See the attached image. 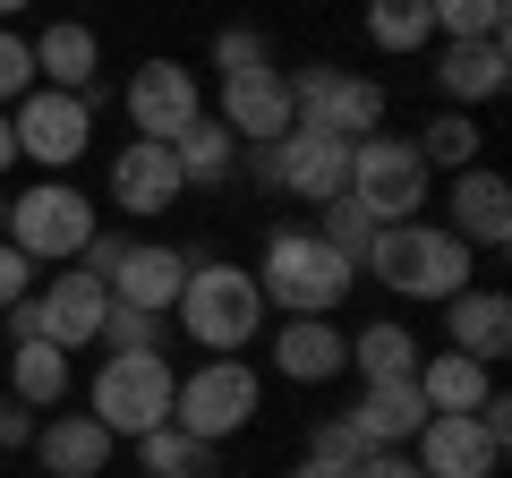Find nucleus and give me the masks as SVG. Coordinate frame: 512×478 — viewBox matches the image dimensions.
<instances>
[{
    "label": "nucleus",
    "mask_w": 512,
    "mask_h": 478,
    "mask_svg": "<svg viewBox=\"0 0 512 478\" xmlns=\"http://www.w3.org/2000/svg\"><path fill=\"white\" fill-rule=\"evenodd\" d=\"M128 129L137 137H154V146H171V137L188 129L205 111V94H197V69H180V60H146V69L128 77Z\"/></svg>",
    "instance_id": "f8f14e48"
},
{
    "label": "nucleus",
    "mask_w": 512,
    "mask_h": 478,
    "mask_svg": "<svg viewBox=\"0 0 512 478\" xmlns=\"http://www.w3.org/2000/svg\"><path fill=\"white\" fill-rule=\"evenodd\" d=\"M444 43H504V0H427Z\"/></svg>",
    "instance_id": "7c9ffc66"
},
{
    "label": "nucleus",
    "mask_w": 512,
    "mask_h": 478,
    "mask_svg": "<svg viewBox=\"0 0 512 478\" xmlns=\"http://www.w3.org/2000/svg\"><path fill=\"white\" fill-rule=\"evenodd\" d=\"M427 35H436L427 0H367V43L376 52H419Z\"/></svg>",
    "instance_id": "c756f323"
},
{
    "label": "nucleus",
    "mask_w": 512,
    "mask_h": 478,
    "mask_svg": "<svg viewBox=\"0 0 512 478\" xmlns=\"http://www.w3.org/2000/svg\"><path fill=\"white\" fill-rule=\"evenodd\" d=\"M18 94H35V52H26V35L0 26V111L18 103Z\"/></svg>",
    "instance_id": "c9c22d12"
},
{
    "label": "nucleus",
    "mask_w": 512,
    "mask_h": 478,
    "mask_svg": "<svg viewBox=\"0 0 512 478\" xmlns=\"http://www.w3.org/2000/svg\"><path fill=\"white\" fill-rule=\"evenodd\" d=\"M419 402L427 410H478L495 393V368H478V359H461V350H436V359H419Z\"/></svg>",
    "instance_id": "393cba45"
},
{
    "label": "nucleus",
    "mask_w": 512,
    "mask_h": 478,
    "mask_svg": "<svg viewBox=\"0 0 512 478\" xmlns=\"http://www.w3.org/2000/svg\"><path fill=\"white\" fill-rule=\"evenodd\" d=\"M111 205H120V214H171V205H180V163H171V146L128 137V146L111 154Z\"/></svg>",
    "instance_id": "2eb2a0df"
},
{
    "label": "nucleus",
    "mask_w": 512,
    "mask_h": 478,
    "mask_svg": "<svg viewBox=\"0 0 512 478\" xmlns=\"http://www.w3.org/2000/svg\"><path fill=\"white\" fill-rule=\"evenodd\" d=\"M94 239V197H77L69 180H43L26 197H9V248H26L35 265H60Z\"/></svg>",
    "instance_id": "6e6552de"
},
{
    "label": "nucleus",
    "mask_w": 512,
    "mask_h": 478,
    "mask_svg": "<svg viewBox=\"0 0 512 478\" xmlns=\"http://www.w3.org/2000/svg\"><path fill=\"white\" fill-rule=\"evenodd\" d=\"M350 368L367 376V385H410L419 376V333L410 325H367V333H350Z\"/></svg>",
    "instance_id": "a878e982"
},
{
    "label": "nucleus",
    "mask_w": 512,
    "mask_h": 478,
    "mask_svg": "<svg viewBox=\"0 0 512 478\" xmlns=\"http://www.w3.org/2000/svg\"><path fill=\"white\" fill-rule=\"evenodd\" d=\"M222 129L239 137V146H274V137H291V86H282V69H239L222 77Z\"/></svg>",
    "instance_id": "4468645a"
},
{
    "label": "nucleus",
    "mask_w": 512,
    "mask_h": 478,
    "mask_svg": "<svg viewBox=\"0 0 512 478\" xmlns=\"http://www.w3.org/2000/svg\"><path fill=\"white\" fill-rule=\"evenodd\" d=\"M35 461H43L52 478H103V461H111V427L94 419V410H69V419L35 427Z\"/></svg>",
    "instance_id": "aec40b11"
},
{
    "label": "nucleus",
    "mask_w": 512,
    "mask_h": 478,
    "mask_svg": "<svg viewBox=\"0 0 512 478\" xmlns=\"http://www.w3.org/2000/svg\"><path fill=\"white\" fill-rule=\"evenodd\" d=\"M274 368L291 385H333L350 368V333H333V316H291L274 333Z\"/></svg>",
    "instance_id": "a211bd4d"
},
{
    "label": "nucleus",
    "mask_w": 512,
    "mask_h": 478,
    "mask_svg": "<svg viewBox=\"0 0 512 478\" xmlns=\"http://www.w3.org/2000/svg\"><path fill=\"white\" fill-rule=\"evenodd\" d=\"M512 77L504 43H444L436 52V86H444V111H470V103H495Z\"/></svg>",
    "instance_id": "4be33fe9"
},
{
    "label": "nucleus",
    "mask_w": 512,
    "mask_h": 478,
    "mask_svg": "<svg viewBox=\"0 0 512 478\" xmlns=\"http://www.w3.org/2000/svg\"><path fill=\"white\" fill-rule=\"evenodd\" d=\"M282 86H291V129H325V137H342V146H359V137L384 129V86H367V77L333 69V60L291 69Z\"/></svg>",
    "instance_id": "423d86ee"
},
{
    "label": "nucleus",
    "mask_w": 512,
    "mask_h": 478,
    "mask_svg": "<svg viewBox=\"0 0 512 478\" xmlns=\"http://www.w3.org/2000/svg\"><path fill=\"white\" fill-rule=\"evenodd\" d=\"M316 214H325V222H316V239H325L333 257H342V265H367V248H376V222H367V214H359L350 197L316 205Z\"/></svg>",
    "instance_id": "2f4dec72"
},
{
    "label": "nucleus",
    "mask_w": 512,
    "mask_h": 478,
    "mask_svg": "<svg viewBox=\"0 0 512 478\" xmlns=\"http://www.w3.org/2000/svg\"><path fill=\"white\" fill-rule=\"evenodd\" d=\"M367 453H376V444H367L350 419H316V436H308V461H333V470H359Z\"/></svg>",
    "instance_id": "72a5a7b5"
},
{
    "label": "nucleus",
    "mask_w": 512,
    "mask_h": 478,
    "mask_svg": "<svg viewBox=\"0 0 512 478\" xmlns=\"http://www.w3.org/2000/svg\"><path fill=\"white\" fill-rule=\"evenodd\" d=\"M214 69H222V77L274 69V52H265V35H256V26H222V35H214Z\"/></svg>",
    "instance_id": "f704fd0d"
},
{
    "label": "nucleus",
    "mask_w": 512,
    "mask_h": 478,
    "mask_svg": "<svg viewBox=\"0 0 512 478\" xmlns=\"http://www.w3.org/2000/svg\"><path fill=\"white\" fill-rule=\"evenodd\" d=\"M180 282H188V257H180V248H163V239H128L120 257H111L103 291L120 299V308L171 316V308H180Z\"/></svg>",
    "instance_id": "ddd939ff"
},
{
    "label": "nucleus",
    "mask_w": 512,
    "mask_h": 478,
    "mask_svg": "<svg viewBox=\"0 0 512 478\" xmlns=\"http://www.w3.org/2000/svg\"><path fill=\"white\" fill-rule=\"evenodd\" d=\"M9 129H18V154L43 163V180H52V171H69L77 154H86L94 103H86V94H60V86H35V94L9 103Z\"/></svg>",
    "instance_id": "9d476101"
},
{
    "label": "nucleus",
    "mask_w": 512,
    "mask_h": 478,
    "mask_svg": "<svg viewBox=\"0 0 512 478\" xmlns=\"http://www.w3.org/2000/svg\"><path fill=\"white\" fill-rule=\"evenodd\" d=\"M18 444H35V410L18 393H0V453H18Z\"/></svg>",
    "instance_id": "e433bc0d"
},
{
    "label": "nucleus",
    "mask_w": 512,
    "mask_h": 478,
    "mask_svg": "<svg viewBox=\"0 0 512 478\" xmlns=\"http://www.w3.org/2000/svg\"><path fill=\"white\" fill-rule=\"evenodd\" d=\"M9 393L26 410H52L69 393V350L60 342H9Z\"/></svg>",
    "instance_id": "bb28decb"
},
{
    "label": "nucleus",
    "mask_w": 512,
    "mask_h": 478,
    "mask_svg": "<svg viewBox=\"0 0 512 478\" xmlns=\"http://www.w3.org/2000/svg\"><path fill=\"white\" fill-rule=\"evenodd\" d=\"M444 231L461 239V248H504L512 239V188H504V171H453V222Z\"/></svg>",
    "instance_id": "dca6fc26"
},
{
    "label": "nucleus",
    "mask_w": 512,
    "mask_h": 478,
    "mask_svg": "<svg viewBox=\"0 0 512 478\" xmlns=\"http://www.w3.org/2000/svg\"><path fill=\"white\" fill-rule=\"evenodd\" d=\"M350 282H359V265H342L316 231H274L265 239V265H256V291L282 316H333L350 299Z\"/></svg>",
    "instance_id": "f03ea898"
},
{
    "label": "nucleus",
    "mask_w": 512,
    "mask_h": 478,
    "mask_svg": "<svg viewBox=\"0 0 512 478\" xmlns=\"http://www.w3.org/2000/svg\"><path fill=\"white\" fill-rule=\"evenodd\" d=\"M35 86H60V94H94V60H103V43H94V26H77V18H60V26H43L35 43Z\"/></svg>",
    "instance_id": "5701e85b"
},
{
    "label": "nucleus",
    "mask_w": 512,
    "mask_h": 478,
    "mask_svg": "<svg viewBox=\"0 0 512 478\" xmlns=\"http://www.w3.org/2000/svg\"><path fill=\"white\" fill-rule=\"evenodd\" d=\"M171 163H180V188H222L239 171V137L222 129L214 111H197V120L171 137Z\"/></svg>",
    "instance_id": "b1692460"
},
{
    "label": "nucleus",
    "mask_w": 512,
    "mask_h": 478,
    "mask_svg": "<svg viewBox=\"0 0 512 478\" xmlns=\"http://www.w3.org/2000/svg\"><path fill=\"white\" fill-rule=\"evenodd\" d=\"M410 444H419L410 461H419L427 478H495V470H504V444H512V436H495L478 410H427V427H419Z\"/></svg>",
    "instance_id": "9b49d317"
},
{
    "label": "nucleus",
    "mask_w": 512,
    "mask_h": 478,
    "mask_svg": "<svg viewBox=\"0 0 512 478\" xmlns=\"http://www.w3.org/2000/svg\"><path fill=\"white\" fill-rule=\"evenodd\" d=\"M137 470H146V478H222L214 470V444H197L188 427H154V436H137Z\"/></svg>",
    "instance_id": "cd10ccee"
},
{
    "label": "nucleus",
    "mask_w": 512,
    "mask_h": 478,
    "mask_svg": "<svg viewBox=\"0 0 512 478\" xmlns=\"http://www.w3.org/2000/svg\"><path fill=\"white\" fill-rule=\"evenodd\" d=\"M171 393H180V376H171L163 350H111L94 368V419L137 444L154 427H171Z\"/></svg>",
    "instance_id": "20e7f679"
},
{
    "label": "nucleus",
    "mask_w": 512,
    "mask_h": 478,
    "mask_svg": "<svg viewBox=\"0 0 512 478\" xmlns=\"http://www.w3.org/2000/svg\"><path fill=\"white\" fill-rule=\"evenodd\" d=\"M291 478H350V470H333V461H299Z\"/></svg>",
    "instance_id": "79ce46f5"
},
{
    "label": "nucleus",
    "mask_w": 512,
    "mask_h": 478,
    "mask_svg": "<svg viewBox=\"0 0 512 478\" xmlns=\"http://www.w3.org/2000/svg\"><path fill=\"white\" fill-rule=\"evenodd\" d=\"M18 163V129H9V111H0V171Z\"/></svg>",
    "instance_id": "a19ab883"
},
{
    "label": "nucleus",
    "mask_w": 512,
    "mask_h": 478,
    "mask_svg": "<svg viewBox=\"0 0 512 478\" xmlns=\"http://www.w3.org/2000/svg\"><path fill=\"white\" fill-rule=\"evenodd\" d=\"M359 274H376L393 299H453L470 291V248L444 222H384Z\"/></svg>",
    "instance_id": "f257e3e1"
},
{
    "label": "nucleus",
    "mask_w": 512,
    "mask_h": 478,
    "mask_svg": "<svg viewBox=\"0 0 512 478\" xmlns=\"http://www.w3.org/2000/svg\"><path fill=\"white\" fill-rule=\"evenodd\" d=\"M350 427H359L376 453H410V436L427 427V402H419V385H367L359 402L342 410Z\"/></svg>",
    "instance_id": "412c9836"
},
{
    "label": "nucleus",
    "mask_w": 512,
    "mask_h": 478,
    "mask_svg": "<svg viewBox=\"0 0 512 478\" xmlns=\"http://www.w3.org/2000/svg\"><path fill=\"white\" fill-rule=\"evenodd\" d=\"M248 419H256V368H239V359H205V368H188V385L171 393V427H188L197 444L239 436Z\"/></svg>",
    "instance_id": "1a4fd4ad"
},
{
    "label": "nucleus",
    "mask_w": 512,
    "mask_h": 478,
    "mask_svg": "<svg viewBox=\"0 0 512 478\" xmlns=\"http://www.w3.org/2000/svg\"><path fill=\"white\" fill-rule=\"evenodd\" d=\"M180 316H188V342H205L214 359H239V342H256V325H265V291L248 265L205 257L180 282Z\"/></svg>",
    "instance_id": "7ed1b4c3"
},
{
    "label": "nucleus",
    "mask_w": 512,
    "mask_h": 478,
    "mask_svg": "<svg viewBox=\"0 0 512 478\" xmlns=\"http://www.w3.org/2000/svg\"><path fill=\"white\" fill-rule=\"evenodd\" d=\"M239 163L265 188L299 197V205H333L350 188V146L325 137V129H291V137H274V146H239Z\"/></svg>",
    "instance_id": "0eeeda50"
},
{
    "label": "nucleus",
    "mask_w": 512,
    "mask_h": 478,
    "mask_svg": "<svg viewBox=\"0 0 512 478\" xmlns=\"http://www.w3.org/2000/svg\"><path fill=\"white\" fill-rule=\"evenodd\" d=\"M350 205H359L367 222H419V205H427V163H419V146L410 137H359L350 146V188H342Z\"/></svg>",
    "instance_id": "39448f33"
},
{
    "label": "nucleus",
    "mask_w": 512,
    "mask_h": 478,
    "mask_svg": "<svg viewBox=\"0 0 512 478\" xmlns=\"http://www.w3.org/2000/svg\"><path fill=\"white\" fill-rule=\"evenodd\" d=\"M444 325H453V342H444V350L495 368V359L512 350V299L504 291H453V299H444Z\"/></svg>",
    "instance_id": "6ab92c4d"
},
{
    "label": "nucleus",
    "mask_w": 512,
    "mask_h": 478,
    "mask_svg": "<svg viewBox=\"0 0 512 478\" xmlns=\"http://www.w3.org/2000/svg\"><path fill=\"white\" fill-rule=\"evenodd\" d=\"M35 308H43V342H60V350H77V342H94L103 333V308H111V291H103V274H52V291H35Z\"/></svg>",
    "instance_id": "f3484780"
},
{
    "label": "nucleus",
    "mask_w": 512,
    "mask_h": 478,
    "mask_svg": "<svg viewBox=\"0 0 512 478\" xmlns=\"http://www.w3.org/2000/svg\"><path fill=\"white\" fill-rule=\"evenodd\" d=\"M18 9H26V0H0V18H18Z\"/></svg>",
    "instance_id": "37998d69"
},
{
    "label": "nucleus",
    "mask_w": 512,
    "mask_h": 478,
    "mask_svg": "<svg viewBox=\"0 0 512 478\" xmlns=\"http://www.w3.org/2000/svg\"><path fill=\"white\" fill-rule=\"evenodd\" d=\"M0 239H9V197H0Z\"/></svg>",
    "instance_id": "c03bdc74"
},
{
    "label": "nucleus",
    "mask_w": 512,
    "mask_h": 478,
    "mask_svg": "<svg viewBox=\"0 0 512 478\" xmlns=\"http://www.w3.org/2000/svg\"><path fill=\"white\" fill-rule=\"evenodd\" d=\"M94 342H111V350H163V342H171V325H163V316H146V308H120V299H111Z\"/></svg>",
    "instance_id": "473e14b6"
},
{
    "label": "nucleus",
    "mask_w": 512,
    "mask_h": 478,
    "mask_svg": "<svg viewBox=\"0 0 512 478\" xmlns=\"http://www.w3.org/2000/svg\"><path fill=\"white\" fill-rule=\"evenodd\" d=\"M350 478H427V470H419L410 453H367V461H359Z\"/></svg>",
    "instance_id": "58836bf2"
},
{
    "label": "nucleus",
    "mask_w": 512,
    "mask_h": 478,
    "mask_svg": "<svg viewBox=\"0 0 512 478\" xmlns=\"http://www.w3.org/2000/svg\"><path fill=\"white\" fill-rule=\"evenodd\" d=\"M410 146H419V163H427V171H470L487 137H478V120H470V111H436V120H427L419 137H410Z\"/></svg>",
    "instance_id": "c85d7f7f"
},
{
    "label": "nucleus",
    "mask_w": 512,
    "mask_h": 478,
    "mask_svg": "<svg viewBox=\"0 0 512 478\" xmlns=\"http://www.w3.org/2000/svg\"><path fill=\"white\" fill-rule=\"evenodd\" d=\"M26 274H35V257L0 239V308H18V299H26Z\"/></svg>",
    "instance_id": "4c0bfd02"
},
{
    "label": "nucleus",
    "mask_w": 512,
    "mask_h": 478,
    "mask_svg": "<svg viewBox=\"0 0 512 478\" xmlns=\"http://www.w3.org/2000/svg\"><path fill=\"white\" fill-rule=\"evenodd\" d=\"M9 316V342H43V308H35V291L18 299V308H0Z\"/></svg>",
    "instance_id": "ea45409f"
}]
</instances>
